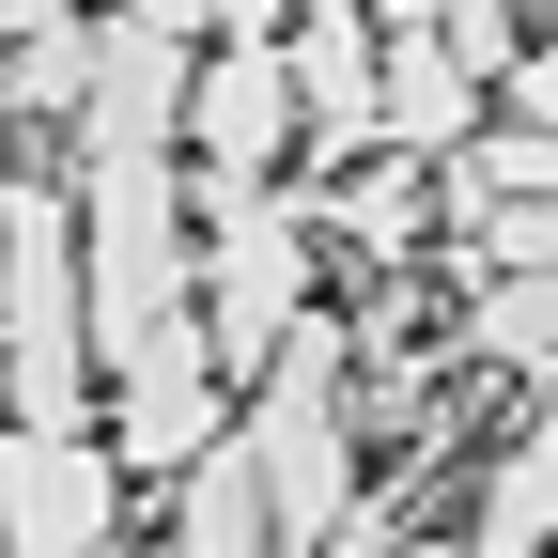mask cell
Returning a JSON list of instances; mask_svg holds the SVG:
<instances>
[{"label":"cell","instance_id":"obj_11","mask_svg":"<svg viewBox=\"0 0 558 558\" xmlns=\"http://www.w3.org/2000/svg\"><path fill=\"white\" fill-rule=\"evenodd\" d=\"M435 47L465 62V78H512V47H527V0H435Z\"/></svg>","mask_w":558,"mask_h":558},{"label":"cell","instance_id":"obj_15","mask_svg":"<svg viewBox=\"0 0 558 558\" xmlns=\"http://www.w3.org/2000/svg\"><path fill=\"white\" fill-rule=\"evenodd\" d=\"M94 0H0V47H32V32H78Z\"/></svg>","mask_w":558,"mask_h":558},{"label":"cell","instance_id":"obj_13","mask_svg":"<svg viewBox=\"0 0 558 558\" xmlns=\"http://www.w3.org/2000/svg\"><path fill=\"white\" fill-rule=\"evenodd\" d=\"M512 124H558V32L512 47Z\"/></svg>","mask_w":558,"mask_h":558},{"label":"cell","instance_id":"obj_1","mask_svg":"<svg viewBox=\"0 0 558 558\" xmlns=\"http://www.w3.org/2000/svg\"><path fill=\"white\" fill-rule=\"evenodd\" d=\"M0 403L16 435H94V279L47 171H0Z\"/></svg>","mask_w":558,"mask_h":558},{"label":"cell","instance_id":"obj_12","mask_svg":"<svg viewBox=\"0 0 558 558\" xmlns=\"http://www.w3.org/2000/svg\"><path fill=\"white\" fill-rule=\"evenodd\" d=\"M481 264H497V279H543L558 264V202H497V218H481Z\"/></svg>","mask_w":558,"mask_h":558},{"label":"cell","instance_id":"obj_17","mask_svg":"<svg viewBox=\"0 0 558 558\" xmlns=\"http://www.w3.org/2000/svg\"><path fill=\"white\" fill-rule=\"evenodd\" d=\"M512 465H527V481H543V497H558V403H543V418H527V450H512Z\"/></svg>","mask_w":558,"mask_h":558},{"label":"cell","instance_id":"obj_16","mask_svg":"<svg viewBox=\"0 0 558 558\" xmlns=\"http://www.w3.org/2000/svg\"><path fill=\"white\" fill-rule=\"evenodd\" d=\"M218 32L233 47H279V0H218Z\"/></svg>","mask_w":558,"mask_h":558},{"label":"cell","instance_id":"obj_5","mask_svg":"<svg viewBox=\"0 0 558 558\" xmlns=\"http://www.w3.org/2000/svg\"><path fill=\"white\" fill-rule=\"evenodd\" d=\"M186 140H202V171H279V156H295V62H279V47H218V62H202V78H186Z\"/></svg>","mask_w":558,"mask_h":558},{"label":"cell","instance_id":"obj_18","mask_svg":"<svg viewBox=\"0 0 558 558\" xmlns=\"http://www.w3.org/2000/svg\"><path fill=\"white\" fill-rule=\"evenodd\" d=\"M357 16H373V32H435V0H357Z\"/></svg>","mask_w":558,"mask_h":558},{"label":"cell","instance_id":"obj_10","mask_svg":"<svg viewBox=\"0 0 558 558\" xmlns=\"http://www.w3.org/2000/svg\"><path fill=\"white\" fill-rule=\"evenodd\" d=\"M465 558H558V497L527 465H481V512H465Z\"/></svg>","mask_w":558,"mask_h":558},{"label":"cell","instance_id":"obj_2","mask_svg":"<svg viewBox=\"0 0 558 558\" xmlns=\"http://www.w3.org/2000/svg\"><path fill=\"white\" fill-rule=\"evenodd\" d=\"M233 435L264 450V512L279 543H326L341 512H357V341H341L326 311L279 326V357L248 373V418Z\"/></svg>","mask_w":558,"mask_h":558},{"label":"cell","instance_id":"obj_3","mask_svg":"<svg viewBox=\"0 0 558 558\" xmlns=\"http://www.w3.org/2000/svg\"><path fill=\"white\" fill-rule=\"evenodd\" d=\"M109 403H124V465H140V481H156V465L186 481L202 450L233 435V388H218V341H202V295H186V311H156V341L109 373Z\"/></svg>","mask_w":558,"mask_h":558},{"label":"cell","instance_id":"obj_6","mask_svg":"<svg viewBox=\"0 0 558 558\" xmlns=\"http://www.w3.org/2000/svg\"><path fill=\"white\" fill-rule=\"evenodd\" d=\"M388 156H450V140H481V78L435 47V32H388Z\"/></svg>","mask_w":558,"mask_h":558},{"label":"cell","instance_id":"obj_20","mask_svg":"<svg viewBox=\"0 0 558 558\" xmlns=\"http://www.w3.org/2000/svg\"><path fill=\"white\" fill-rule=\"evenodd\" d=\"M94 558H124V527H109V543H94Z\"/></svg>","mask_w":558,"mask_h":558},{"label":"cell","instance_id":"obj_19","mask_svg":"<svg viewBox=\"0 0 558 558\" xmlns=\"http://www.w3.org/2000/svg\"><path fill=\"white\" fill-rule=\"evenodd\" d=\"M403 558H465V543H418V527H403Z\"/></svg>","mask_w":558,"mask_h":558},{"label":"cell","instance_id":"obj_9","mask_svg":"<svg viewBox=\"0 0 558 558\" xmlns=\"http://www.w3.org/2000/svg\"><path fill=\"white\" fill-rule=\"evenodd\" d=\"M481 357H497V373H558V264L543 279H497V264H481Z\"/></svg>","mask_w":558,"mask_h":558},{"label":"cell","instance_id":"obj_7","mask_svg":"<svg viewBox=\"0 0 558 558\" xmlns=\"http://www.w3.org/2000/svg\"><path fill=\"white\" fill-rule=\"evenodd\" d=\"M326 218H341V248H357V279H403V248L435 233V186H418V156H357Z\"/></svg>","mask_w":558,"mask_h":558},{"label":"cell","instance_id":"obj_4","mask_svg":"<svg viewBox=\"0 0 558 558\" xmlns=\"http://www.w3.org/2000/svg\"><path fill=\"white\" fill-rule=\"evenodd\" d=\"M124 527V465L94 435H0V558H94Z\"/></svg>","mask_w":558,"mask_h":558},{"label":"cell","instance_id":"obj_14","mask_svg":"<svg viewBox=\"0 0 558 558\" xmlns=\"http://www.w3.org/2000/svg\"><path fill=\"white\" fill-rule=\"evenodd\" d=\"M109 16H140V32H171V47H186V32H218V0H109Z\"/></svg>","mask_w":558,"mask_h":558},{"label":"cell","instance_id":"obj_8","mask_svg":"<svg viewBox=\"0 0 558 558\" xmlns=\"http://www.w3.org/2000/svg\"><path fill=\"white\" fill-rule=\"evenodd\" d=\"M94 62H109V16H78V32H32V47H0V124H78L94 109Z\"/></svg>","mask_w":558,"mask_h":558}]
</instances>
